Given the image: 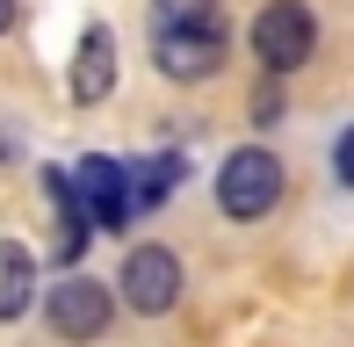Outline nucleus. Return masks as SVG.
<instances>
[{
    "mask_svg": "<svg viewBox=\"0 0 354 347\" xmlns=\"http://www.w3.org/2000/svg\"><path fill=\"white\" fill-rule=\"evenodd\" d=\"M232 51V29H224V8L217 15H196V22H167L152 29V58L167 80H210Z\"/></svg>",
    "mask_w": 354,
    "mask_h": 347,
    "instance_id": "1",
    "label": "nucleus"
},
{
    "mask_svg": "<svg viewBox=\"0 0 354 347\" xmlns=\"http://www.w3.org/2000/svg\"><path fill=\"white\" fill-rule=\"evenodd\" d=\"M275 196H282V160H275L268 145H246V152H232V160L217 167V210L239 217V225L268 217V210H275Z\"/></svg>",
    "mask_w": 354,
    "mask_h": 347,
    "instance_id": "2",
    "label": "nucleus"
},
{
    "mask_svg": "<svg viewBox=\"0 0 354 347\" xmlns=\"http://www.w3.org/2000/svg\"><path fill=\"white\" fill-rule=\"evenodd\" d=\"M311 51H318V15L304 8V0H268V8L253 15V58H261L275 80L297 73Z\"/></svg>",
    "mask_w": 354,
    "mask_h": 347,
    "instance_id": "3",
    "label": "nucleus"
},
{
    "mask_svg": "<svg viewBox=\"0 0 354 347\" xmlns=\"http://www.w3.org/2000/svg\"><path fill=\"white\" fill-rule=\"evenodd\" d=\"M44 319H51L58 340L87 347V340L109 333V319H116V290H109V282H94V275H66L51 297H44Z\"/></svg>",
    "mask_w": 354,
    "mask_h": 347,
    "instance_id": "4",
    "label": "nucleus"
},
{
    "mask_svg": "<svg viewBox=\"0 0 354 347\" xmlns=\"http://www.w3.org/2000/svg\"><path fill=\"white\" fill-rule=\"evenodd\" d=\"M73 188H80V203H87V217L102 232H123L138 217V196H131V167L123 160H109V152H87V160L73 167Z\"/></svg>",
    "mask_w": 354,
    "mask_h": 347,
    "instance_id": "5",
    "label": "nucleus"
},
{
    "mask_svg": "<svg viewBox=\"0 0 354 347\" xmlns=\"http://www.w3.org/2000/svg\"><path fill=\"white\" fill-rule=\"evenodd\" d=\"M123 304L145 311V319H159V311H174V297H181V261L167 254V246H138L131 261H123Z\"/></svg>",
    "mask_w": 354,
    "mask_h": 347,
    "instance_id": "6",
    "label": "nucleus"
},
{
    "mask_svg": "<svg viewBox=\"0 0 354 347\" xmlns=\"http://www.w3.org/2000/svg\"><path fill=\"white\" fill-rule=\"evenodd\" d=\"M44 196H51V217H58V232H51V239H58V261H80V254H87V239H94V217H87V203H80V188H73V174H44Z\"/></svg>",
    "mask_w": 354,
    "mask_h": 347,
    "instance_id": "7",
    "label": "nucleus"
},
{
    "mask_svg": "<svg viewBox=\"0 0 354 347\" xmlns=\"http://www.w3.org/2000/svg\"><path fill=\"white\" fill-rule=\"evenodd\" d=\"M109 87H116V37L94 22L80 37V58H73V102H102Z\"/></svg>",
    "mask_w": 354,
    "mask_h": 347,
    "instance_id": "8",
    "label": "nucleus"
},
{
    "mask_svg": "<svg viewBox=\"0 0 354 347\" xmlns=\"http://www.w3.org/2000/svg\"><path fill=\"white\" fill-rule=\"evenodd\" d=\"M29 304H37V261H29V246L0 239V326L22 319Z\"/></svg>",
    "mask_w": 354,
    "mask_h": 347,
    "instance_id": "9",
    "label": "nucleus"
},
{
    "mask_svg": "<svg viewBox=\"0 0 354 347\" xmlns=\"http://www.w3.org/2000/svg\"><path fill=\"white\" fill-rule=\"evenodd\" d=\"M174 188H181V152H152V160H138V167H131V196H138V210L167 203Z\"/></svg>",
    "mask_w": 354,
    "mask_h": 347,
    "instance_id": "10",
    "label": "nucleus"
},
{
    "mask_svg": "<svg viewBox=\"0 0 354 347\" xmlns=\"http://www.w3.org/2000/svg\"><path fill=\"white\" fill-rule=\"evenodd\" d=\"M253 123H282V87H275V73H268V87L253 94Z\"/></svg>",
    "mask_w": 354,
    "mask_h": 347,
    "instance_id": "11",
    "label": "nucleus"
},
{
    "mask_svg": "<svg viewBox=\"0 0 354 347\" xmlns=\"http://www.w3.org/2000/svg\"><path fill=\"white\" fill-rule=\"evenodd\" d=\"M333 174H340V181L354 188V123H347L340 138H333Z\"/></svg>",
    "mask_w": 354,
    "mask_h": 347,
    "instance_id": "12",
    "label": "nucleus"
},
{
    "mask_svg": "<svg viewBox=\"0 0 354 347\" xmlns=\"http://www.w3.org/2000/svg\"><path fill=\"white\" fill-rule=\"evenodd\" d=\"M8 22H15V0H0V37H8Z\"/></svg>",
    "mask_w": 354,
    "mask_h": 347,
    "instance_id": "13",
    "label": "nucleus"
}]
</instances>
